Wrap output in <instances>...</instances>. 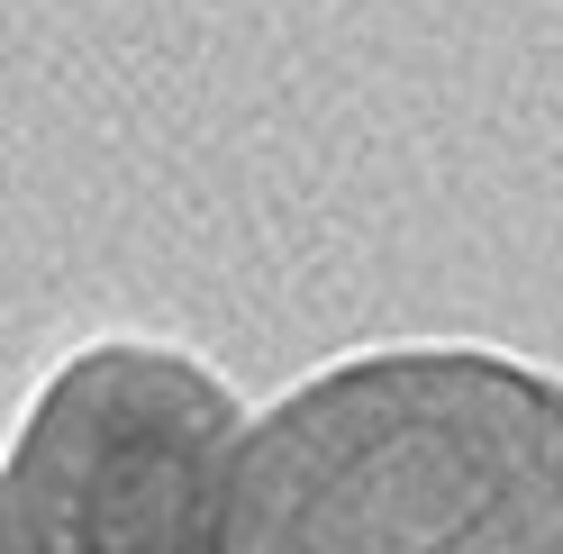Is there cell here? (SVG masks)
<instances>
[{
  "label": "cell",
  "instance_id": "1",
  "mask_svg": "<svg viewBox=\"0 0 563 554\" xmlns=\"http://www.w3.org/2000/svg\"><path fill=\"white\" fill-rule=\"evenodd\" d=\"M228 554H563V373L382 345L255 409Z\"/></svg>",
  "mask_w": 563,
  "mask_h": 554
},
{
  "label": "cell",
  "instance_id": "2",
  "mask_svg": "<svg viewBox=\"0 0 563 554\" xmlns=\"http://www.w3.org/2000/svg\"><path fill=\"white\" fill-rule=\"evenodd\" d=\"M255 409L164 336L74 345L10 436L0 554H228Z\"/></svg>",
  "mask_w": 563,
  "mask_h": 554
}]
</instances>
